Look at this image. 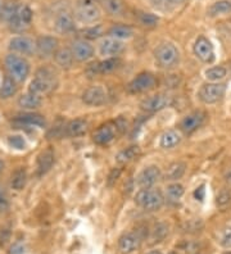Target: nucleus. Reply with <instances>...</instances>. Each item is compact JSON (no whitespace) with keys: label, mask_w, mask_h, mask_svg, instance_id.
<instances>
[{"label":"nucleus","mask_w":231,"mask_h":254,"mask_svg":"<svg viewBox=\"0 0 231 254\" xmlns=\"http://www.w3.org/2000/svg\"><path fill=\"white\" fill-rule=\"evenodd\" d=\"M65 130L67 136H71V137L83 136V135L87 132V130H89V124H87L86 120L76 118V120H74V121L68 122V125L66 126Z\"/></svg>","instance_id":"obj_22"},{"label":"nucleus","mask_w":231,"mask_h":254,"mask_svg":"<svg viewBox=\"0 0 231 254\" xmlns=\"http://www.w3.org/2000/svg\"><path fill=\"white\" fill-rule=\"evenodd\" d=\"M204 122V115L200 113V112H194V113H190L186 117L182 118L180 127L185 133H193L194 131H197Z\"/></svg>","instance_id":"obj_21"},{"label":"nucleus","mask_w":231,"mask_h":254,"mask_svg":"<svg viewBox=\"0 0 231 254\" xmlns=\"http://www.w3.org/2000/svg\"><path fill=\"white\" fill-rule=\"evenodd\" d=\"M168 235V225L166 223L160 222L157 223L154 229L152 230V234H151V244H157V243L163 242L164 238Z\"/></svg>","instance_id":"obj_35"},{"label":"nucleus","mask_w":231,"mask_h":254,"mask_svg":"<svg viewBox=\"0 0 231 254\" xmlns=\"http://www.w3.org/2000/svg\"><path fill=\"white\" fill-rule=\"evenodd\" d=\"M148 254H162V253H160V252H158V251H153V252H149Z\"/></svg>","instance_id":"obj_50"},{"label":"nucleus","mask_w":231,"mask_h":254,"mask_svg":"<svg viewBox=\"0 0 231 254\" xmlns=\"http://www.w3.org/2000/svg\"><path fill=\"white\" fill-rule=\"evenodd\" d=\"M54 59H56L57 64L65 69L71 68L75 62V57L71 49H67V48H62V49L57 50V53L54 54Z\"/></svg>","instance_id":"obj_25"},{"label":"nucleus","mask_w":231,"mask_h":254,"mask_svg":"<svg viewBox=\"0 0 231 254\" xmlns=\"http://www.w3.org/2000/svg\"><path fill=\"white\" fill-rule=\"evenodd\" d=\"M158 17H155L154 14H151V13H142L140 14V23L147 27H154V26L158 23Z\"/></svg>","instance_id":"obj_40"},{"label":"nucleus","mask_w":231,"mask_h":254,"mask_svg":"<svg viewBox=\"0 0 231 254\" xmlns=\"http://www.w3.org/2000/svg\"><path fill=\"white\" fill-rule=\"evenodd\" d=\"M75 17L82 23H95L102 17V12L94 0H78Z\"/></svg>","instance_id":"obj_5"},{"label":"nucleus","mask_w":231,"mask_h":254,"mask_svg":"<svg viewBox=\"0 0 231 254\" xmlns=\"http://www.w3.org/2000/svg\"><path fill=\"white\" fill-rule=\"evenodd\" d=\"M54 164V153L52 149H46L37 158V175H45Z\"/></svg>","instance_id":"obj_23"},{"label":"nucleus","mask_w":231,"mask_h":254,"mask_svg":"<svg viewBox=\"0 0 231 254\" xmlns=\"http://www.w3.org/2000/svg\"><path fill=\"white\" fill-rule=\"evenodd\" d=\"M139 155H140V148H139L138 145H133L121 150L117 154V157H116V161L121 164H125L134 161V159H135L136 157H139Z\"/></svg>","instance_id":"obj_32"},{"label":"nucleus","mask_w":231,"mask_h":254,"mask_svg":"<svg viewBox=\"0 0 231 254\" xmlns=\"http://www.w3.org/2000/svg\"><path fill=\"white\" fill-rule=\"evenodd\" d=\"M71 52L77 62H86V61H89L94 56V47L89 41L80 39V40L74 41L71 47Z\"/></svg>","instance_id":"obj_16"},{"label":"nucleus","mask_w":231,"mask_h":254,"mask_svg":"<svg viewBox=\"0 0 231 254\" xmlns=\"http://www.w3.org/2000/svg\"><path fill=\"white\" fill-rule=\"evenodd\" d=\"M19 1L18 0H6L5 3H3V8H1V13H0V18L5 21L6 23H9L14 16L18 12L19 8Z\"/></svg>","instance_id":"obj_27"},{"label":"nucleus","mask_w":231,"mask_h":254,"mask_svg":"<svg viewBox=\"0 0 231 254\" xmlns=\"http://www.w3.org/2000/svg\"><path fill=\"white\" fill-rule=\"evenodd\" d=\"M108 94L102 85H95L83 91L82 102L90 107H100L107 103Z\"/></svg>","instance_id":"obj_9"},{"label":"nucleus","mask_w":231,"mask_h":254,"mask_svg":"<svg viewBox=\"0 0 231 254\" xmlns=\"http://www.w3.org/2000/svg\"><path fill=\"white\" fill-rule=\"evenodd\" d=\"M14 124L17 125H27V126H45V118L36 113H26V115L18 116L14 118Z\"/></svg>","instance_id":"obj_26"},{"label":"nucleus","mask_w":231,"mask_h":254,"mask_svg":"<svg viewBox=\"0 0 231 254\" xmlns=\"http://www.w3.org/2000/svg\"><path fill=\"white\" fill-rule=\"evenodd\" d=\"M27 183V172L25 168H17L12 174V180H10V185L14 190L19 191L26 186Z\"/></svg>","instance_id":"obj_33"},{"label":"nucleus","mask_w":231,"mask_h":254,"mask_svg":"<svg viewBox=\"0 0 231 254\" xmlns=\"http://www.w3.org/2000/svg\"><path fill=\"white\" fill-rule=\"evenodd\" d=\"M194 54L203 63H212L215 61V50L211 41L204 36H199L194 44Z\"/></svg>","instance_id":"obj_13"},{"label":"nucleus","mask_w":231,"mask_h":254,"mask_svg":"<svg viewBox=\"0 0 231 254\" xmlns=\"http://www.w3.org/2000/svg\"><path fill=\"white\" fill-rule=\"evenodd\" d=\"M186 171V164L184 162H173L168 166L166 171V180L177 181L185 175Z\"/></svg>","instance_id":"obj_29"},{"label":"nucleus","mask_w":231,"mask_h":254,"mask_svg":"<svg viewBox=\"0 0 231 254\" xmlns=\"http://www.w3.org/2000/svg\"><path fill=\"white\" fill-rule=\"evenodd\" d=\"M171 103H172V98L168 94H157V95L149 96V98L143 100L140 107H142L143 111L154 113V112H159L164 109Z\"/></svg>","instance_id":"obj_10"},{"label":"nucleus","mask_w":231,"mask_h":254,"mask_svg":"<svg viewBox=\"0 0 231 254\" xmlns=\"http://www.w3.org/2000/svg\"><path fill=\"white\" fill-rule=\"evenodd\" d=\"M40 95H36V94H32L28 91L27 94H23L18 99V106L23 109H37L41 106Z\"/></svg>","instance_id":"obj_28"},{"label":"nucleus","mask_w":231,"mask_h":254,"mask_svg":"<svg viewBox=\"0 0 231 254\" xmlns=\"http://www.w3.org/2000/svg\"><path fill=\"white\" fill-rule=\"evenodd\" d=\"M8 209V201H6L5 196L0 194V212H4Z\"/></svg>","instance_id":"obj_48"},{"label":"nucleus","mask_w":231,"mask_h":254,"mask_svg":"<svg viewBox=\"0 0 231 254\" xmlns=\"http://www.w3.org/2000/svg\"><path fill=\"white\" fill-rule=\"evenodd\" d=\"M3 167H4L3 161H0V172H1V171H3Z\"/></svg>","instance_id":"obj_51"},{"label":"nucleus","mask_w":231,"mask_h":254,"mask_svg":"<svg viewBox=\"0 0 231 254\" xmlns=\"http://www.w3.org/2000/svg\"><path fill=\"white\" fill-rule=\"evenodd\" d=\"M120 175H121V168H113L107 179V185L113 186L114 184H116V181H117L118 177H120Z\"/></svg>","instance_id":"obj_45"},{"label":"nucleus","mask_w":231,"mask_h":254,"mask_svg":"<svg viewBox=\"0 0 231 254\" xmlns=\"http://www.w3.org/2000/svg\"><path fill=\"white\" fill-rule=\"evenodd\" d=\"M99 50H100V54L102 56H108V57H116L120 56L125 50V45L121 40H117L114 37H104L100 44H99Z\"/></svg>","instance_id":"obj_19"},{"label":"nucleus","mask_w":231,"mask_h":254,"mask_svg":"<svg viewBox=\"0 0 231 254\" xmlns=\"http://www.w3.org/2000/svg\"><path fill=\"white\" fill-rule=\"evenodd\" d=\"M185 0H151V3L153 4L154 8L160 10H167L171 9L173 6H176L177 4L184 3Z\"/></svg>","instance_id":"obj_39"},{"label":"nucleus","mask_w":231,"mask_h":254,"mask_svg":"<svg viewBox=\"0 0 231 254\" xmlns=\"http://www.w3.org/2000/svg\"><path fill=\"white\" fill-rule=\"evenodd\" d=\"M181 141V133L177 130H167L160 136L159 145L163 149H172L177 146Z\"/></svg>","instance_id":"obj_24"},{"label":"nucleus","mask_w":231,"mask_h":254,"mask_svg":"<svg viewBox=\"0 0 231 254\" xmlns=\"http://www.w3.org/2000/svg\"><path fill=\"white\" fill-rule=\"evenodd\" d=\"M121 61L116 57H112V58H108L102 62L92 63L87 67L86 73L89 74L90 77L95 76V74H107L112 73L113 71H116L117 68H120Z\"/></svg>","instance_id":"obj_11"},{"label":"nucleus","mask_w":231,"mask_h":254,"mask_svg":"<svg viewBox=\"0 0 231 254\" xmlns=\"http://www.w3.org/2000/svg\"><path fill=\"white\" fill-rule=\"evenodd\" d=\"M8 143L12 148L18 149V150H23L26 149V141L22 136H18V135H13V136L8 137Z\"/></svg>","instance_id":"obj_41"},{"label":"nucleus","mask_w":231,"mask_h":254,"mask_svg":"<svg viewBox=\"0 0 231 254\" xmlns=\"http://www.w3.org/2000/svg\"><path fill=\"white\" fill-rule=\"evenodd\" d=\"M204 195H206V189H204V185H200L199 188H197L194 191V196L197 200H203Z\"/></svg>","instance_id":"obj_47"},{"label":"nucleus","mask_w":231,"mask_h":254,"mask_svg":"<svg viewBox=\"0 0 231 254\" xmlns=\"http://www.w3.org/2000/svg\"><path fill=\"white\" fill-rule=\"evenodd\" d=\"M226 85L219 84V82H211V84H204L199 89L198 96L204 104H215L219 100H221L225 95Z\"/></svg>","instance_id":"obj_6"},{"label":"nucleus","mask_w":231,"mask_h":254,"mask_svg":"<svg viewBox=\"0 0 231 254\" xmlns=\"http://www.w3.org/2000/svg\"><path fill=\"white\" fill-rule=\"evenodd\" d=\"M155 61L162 68L171 69L175 68L180 62L179 49L171 43H162L154 52Z\"/></svg>","instance_id":"obj_4"},{"label":"nucleus","mask_w":231,"mask_h":254,"mask_svg":"<svg viewBox=\"0 0 231 254\" xmlns=\"http://www.w3.org/2000/svg\"><path fill=\"white\" fill-rule=\"evenodd\" d=\"M225 254H231V252H226V253Z\"/></svg>","instance_id":"obj_53"},{"label":"nucleus","mask_w":231,"mask_h":254,"mask_svg":"<svg viewBox=\"0 0 231 254\" xmlns=\"http://www.w3.org/2000/svg\"><path fill=\"white\" fill-rule=\"evenodd\" d=\"M32 17H34V13L31 10V8L28 5H19L18 12L14 16V18L8 23L10 27V30L14 32H22L25 31L26 28L30 26L31 21H32Z\"/></svg>","instance_id":"obj_8"},{"label":"nucleus","mask_w":231,"mask_h":254,"mask_svg":"<svg viewBox=\"0 0 231 254\" xmlns=\"http://www.w3.org/2000/svg\"><path fill=\"white\" fill-rule=\"evenodd\" d=\"M17 93V82L13 80L10 76H5L3 80V84L0 86V96L3 99H8Z\"/></svg>","instance_id":"obj_34"},{"label":"nucleus","mask_w":231,"mask_h":254,"mask_svg":"<svg viewBox=\"0 0 231 254\" xmlns=\"http://www.w3.org/2000/svg\"><path fill=\"white\" fill-rule=\"evenodd\" d=\"M135 203L144 211L154 212L164 204V196L159 189H140L135 196Z\"/></svg>","instance_id":"obj_2"},{"label":"nucleus","mask_w":231,"mask_h":254,"mask_svg":"<svg viewBox=\"0 0 231 254\" xmlns=\"http://www.w3.org/2000/svg\"><path fill=\"white\" fill-rule=\"evenodd\" d=\"M184 186L181 184H177V183H173L171 185L167 186V191H166V195L167 199L171 201H177L181 199V196L184 195Z\"/></svg>","instance_id":"obj_37"},{"label":"nucleus","mask_w":231,"mask_h":254,"mask_svg":"<svg viewBox=\"0 0 231 254\" xmlns=\"http://www.w3.org/2000/svg\"><path fill=\"white\" fill-rule=\"evenodd\" d=\"M220 243H221L222 247L225 248H231V227H226L221 234V238H220Z\"/></svg>","instance_id":"obj_43"},{"label":"nucleus","mask_w":231,"mask_h":254,"mask_svg":"<svg viewBox=\"0 0 231 254\" xmlns=\"http://www.w3.org/2000/svg\"><path fill=\"white\" fill-rule=\"evenodd\" d=\"M160 179V170L157 166H149L139 174L138 186L140 189H151Z\"/></svg>","instance_id":"obj_15"},{"label":"nucleus","mask_w":231,"mask_h":254,"mask_svg":"<svg viewBox=\"0 0 231 254\" xmlns=\"http://www.w3.org/2000/svg\"><path fill=\"white\" fill-rule=\"evenodd\" d=\"M116 132H117V127L116 125L108 122V124L100 125V126L94 131L92 133V140L94 143L98 145H107L111 141H113L116 137Z\"/></svg>","instance_id":"obj_14"},{"label":"nucleus","mask_w":231,"mask_h":254,"mask_svg":"<svg viewBox=\"0 0 231 254\" xmlns=\"http://www.w3.org/2000/svg\"><path fill=\"white\" fill-rule=\"evenodd\" d=\"M4 64L8 71V76H10L17 84L23 82L30 73V63L27 62V59L18 54H8L5 57Z\"/></svg>","instance_id":"obj_1"},{"label":"nucleus","mask_w":231,"mask_h":254,"mask_svg":"<svg viewBox=\"0 0 231 254\" xmlns=\"http://www.w3.org/2000/svg\"><path fill=\"white\" fill-rule=\"evenodd\" d=\"M225 181L231 185V168H229V170L225 172Z\"/></svg>","instance_id":"obj_49"},{"label":"nucleus","mask_w":231,"mask_h":254,"mask_svg":"<svg viewBox=\"0 0 231 254\" xmlns=\"http://www.w3.org/2000/svg\"><path fill=\"white\" fill-rule=\"evenodd\" d=\"M157 80L154 77V74L151 72H143L139 73L129 85H127V91L130 94H142L152 90L155 87Z\"/></svg>","instance_id":"obj_7"},{"label":"nucleus","mask_w":231,"mask_h":254,"mask_svg":"<svg viewBox=\"0 0 231 254\" xmlns=\"http://www.w3.org/2000/svg\"><path fill=\"white\" fill-rule=\"evenodd\" d=\"M226 73H228V71H226L225 67L219 65V67H212V68L207 69L206 77L210 81H212V82H219L220 80L225 78Z\"/></svg>","instance_id":"obj_38"},{"label":"nucleus","mask_w":231,"mask_h":254,"mask_svg":"<svg viewBox=\"0 0 231 254\" xmlns=\"http://www.w3.org/2000/svg\"><path fill=\"white\" fill-rule=\"evenodd\" d=\"M83 35L86 39H96L102 35V28L96 26V27H91V28H87L83 31Z\"/></svg>","instance_id":"obj_44"},{"label":"nucleus","mask_w":231,"mask_h":254,"mask_svg":"<svg viewBox=\"0 0 231 254\" xmlns=\"http://www.w3.org/2000/svg\"><path fill=\"white\" fill-rule=\"evenodd\" d=\"M57 85L56 74L53 73L49 68L41 67L40 69H37L36 77L31 81L28 91L36 95H41V94H46L52 91Z\"/></svg>","instance_id":"obj_3"},{"label":"nucleus","mask_w":231,"mask_h":254,"mask_svg":"<svg viewBox=\"0 0 231 254\" xmlns=\"http://www.w3.org/2000/svg\"><path fill=\"white\" fill-rule=\"evenodd\" d=\"M103 6L111 16H122L125 12V5L122 0H102Z\"/></svg>","instance_id":"obj_36"},{"label":"nucleus","mask_w":231,"mask_h":254,"mask_svg":"<svg viewBox=\"0 0 231 254\" xmlns=\"http://www.w3.org/2000/svg\"><path fill=\"white\" fill-rule=\"evenodd\" d=\"M9 49L19 54H32L36 52V45L34 40H31L30 37L26 36H17L13 37L9 41Z\"/></svg>","instance_id":"obj_20"},{"label":"nucleus","mask_w":231,"mask_h":254,"mask_svg":"<svg viewBox=\"0 0 231 254\" xmlns=\"http://www.w3.org/2000/svg\"><path fill=\"white\" fill-rule=\"evenodd\" d=\"M36 53L40 58H49L54 56L58 50L59 41L54 36H40L35 43Z\"/></svg>","instance_id":"obj_12"},{"label":"nucleus","mask_w":231,"mask_h":254,"mask_svg":"<svg viewBox=\"0 0 231 254\" xmlns=\"http://www.w3.org/2000/svg\"><path fill=\"white\" fill-rule=\"evenodd\" d=\"M228 13H231L230 0H220L208 8V16L210 17H217L221 14H228Z\"/></svg>","instance_id":"obj_31"},{"label":"nucleus","mask_w":231,"mask_h":254,"mask_svg":"<svg viewBox=\"0 0 231 254\" xmlns=\"http://www.w3.org/2000/svg\"><path fill=\"white\" fill-rule=\"evenodd\" d=\"M142 238L136 233H127L118 240V249L122 254H131L140 248Z\"/></svg>","instance_id":"obj_18"},{"label":"nucleus","mask_w":231,"mask_h":254,"mask_svg":"<svg viewBox=\"0 0 231 254\" xmlns=\"http://www.w3.org/2000/svg\"><path fill=\"white\" fill-rule=\"evenodd\" d=\"M108 35L114 37L117 40H123V39H130L134 35V30L130 26L126 25H114L109 28Z\"/></svg>","instance_id":"obj_30"},{"label":"nucleus","mask_w":231,"mask_h":254,"mask_svg":"<svg viewBox=\"0 0 231 254\" xmlns=\"http://www.w3.org/2000/svg\"><path fill=\"white\" fill-rule=\"evenodd\" d=\"M54 30L58 34H71L75 31V19L71 13L62 10L57 13L56 18H54Z\"/></svg>","instance_id":"obj_17"},{"label":"nucleus","mask_w":231,"mask_h":254,"mask_svg":"<svg viewBox=\"0 0 231 254\" xmlns=\"http://www.w3.org/2000/svg\"><path fill=\"white\" fill-rule=\"evenodd\" d=\"M231 201V192L229 190H222L221 192L217 196V205L219 207H226L228 204H230Z\"/></svg>","instance_id":"obj_42"},{"label":"nucleus","mask_w":231,"mask_h":254,"mask_svg":"<svg viewBox=\"0 0 231 254\" xmlns=\"http://www.w3.org/2000/svg\"><path fill=\"white\" fill-rule=\"evenodd\" d=\"M1 8H3V0H0V13H1Z\"/></svg>","instance_id":"obj_52"},{"label":"nucleus","mask_w":231,"mask_h":254,"mask_svg":"<svg viewBox=\"0 0 231 254\" xmlns=\"http://www.w3.org/2000/svg\"><path fill=\"white\" fill-rule=\"evenodd\" d=\"M169 254H176V253H169Z\"/></svg>","instance_id":"obj_54"},{"label":"nucleus","mask_w":231,"mask_h":254,"mask_svg":"<svg viewBox=\"0 0 231 254\" xmlns=\"http://www.w3.org/2000/svg\"><path fill=\"white\" fill-rule=\"evenodd\" d=\"M8 254H25V247L21 243H15L10 247L9 253Z\"/></svg>","instance_id":"obj_46"}]
</instances>
